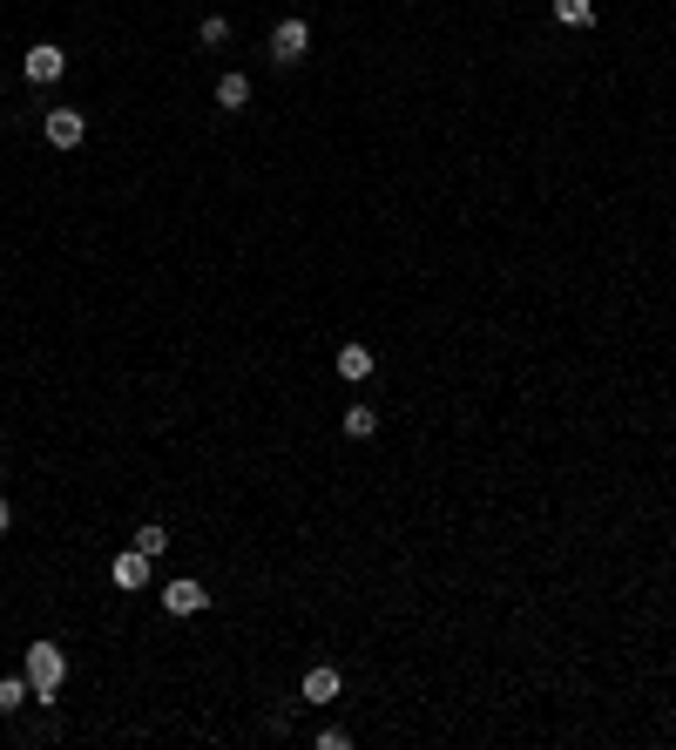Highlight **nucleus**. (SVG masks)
I'll list each match as a JSON object with an SVG mask.
<instances>
[{
  "mask_svg": "<svg viewBox=\"0 0 676 750\" xmlns=\"http://www.w3.org/2000/svg\"><path fill=\"white\" fill-rule=\"evenodd\" d=\"M61 676H68V649H61V642H34V649H28V683H34V703H55Z\"/></svg>",
  "mask_w": 676,
  "mask_h": 750,
  "instance_id": "nucleus-1",
  "label": "nucleus"
},
{
  "mask_svg": "<svg viewBox=\"0 0 676 750\" xmlns=\"http://www.w3.org/2000/svg\"><path fill=\"white\" fill-rule=\"evenodd\" d=\"M271 55H278V68H298V61L311 55V28L298 14H284L278 28H271Z\"/></svg>",
  "mask_w": 676,
  "mask_h": 750,
  "instance_id": "nucleus-2",
  "label": "nucleus"
},
{
  "mask_svg": "<svg viewBox=\"0 0 676 750\" xmlns=\"http://www.w3.org/2000/svg\"><path fill=\"white\" fill-rule=\"evenodd\" d=\"M61 68H68V55H61V41H34L28 55H21V75H28L34 88L61 82Z\"/></svg>",
  "mask_w": 676,
  "mask_h": 750,
  "instance_id": "nucleus-3",
  "label": "nucleus"
},
{
  "mask_svg": "<svg viewBox=\"0 0 676 750\" xmlns=\"http://www.w3.org/2000/svg\"><path fill=\"white\" fill-rule=\"evenodd\" d=\"M163 609L169 615H203V609H210V588H203L197 575H176V582L163 588Z\"/></svg>",
  "mask_w": 676,
  "mask_h": 750,
  "instance_id": "nucleus-4",
  "label": "nucleus"
},
{
  "mask_svg": "<svg viewBox=\"0 0 676 750\" xmlns=\"http://www.w3.org/2000/svg\"><path fill=\"white\" fill-rule=\"evenodd\" d=\"M41 129H48V142H55V149H82V142H88L82 109H48V122H41Z\"/></svg>",
  "mask_w": 676,
  "mask_h": 750,
  "instance_id": "nucleus-5",
  "label": "nucleus"
},
{
  "mask_svg": "<svg viewBox=\"0 0 676 750\" xmlns=\"http://www.w3.org/2000/svg\"><path fill=\"white\" fill-rule=\"evenodd\" d=\"M109 582L115 588H142L149 582V555H142V548H122V555L109 561Z\"/></svg>",
  "mask_w": 676,
  "mask_h": 750,
  "instance_id": "nucleus-6",
  "label": "nucleus"
},
{
  "mask_svg": "<svg viewBox=\"0 0 676 750\" xmlns=\"http://www.w3.org/2000/svg\"><path fill=\"white\" fill-rule=\"evenodd\" d=\"M338 683H345V676H338L332 663L305 669V703H338Z\"/></svg>",
  "mask_w": 676,
  "mask_h": 750,
  "instance_id": "nucleus-7",
  "label": "nucleus"
},
{
  "mask_svg": "<svg viewBox=\"0 0 676 750\" xmlns=\"http://www.w3.org/2000/svg\"><path fill=\"white\" fill-rule=\"evenodd\" d=\"M28 703H34L28 669H21V676H0V717H14V710H28Z\"/></svg>",
  "mask_w": 676,
  "mask_h": 750,
  "instance_id": "nucleus-8",
  "label": "nucleus"
},
{
  "mask_svg": "<svg viewBox=\"0 0 676 750\" xmlns=\"http://www.w3.org/2000/svg\"><path fill=\"white\" fill-rule=\"evenodd\" d=\"M244 102H251V75H237V68H230V75H217V109H244Z\"/></svg>",
  "mask_w": 676,
  "mask_h": 750,
  "instance_id": "nucleus-9",
  "label": "nucleus"
},
{
  "mask_svg": "<svg viewBox=\"0 0 676 750\" xmlns=\"http://www.w3.org/2000/svg\"><path fill=\"white\" fill-rule=\"evenodd\" d=\"M338 379H372V352L366 345H338Z\"/></svg>",
  "mask_w": 676,
  "mask_h": 750,
  "instance_id": "nucleus-10",
  "label": "nucleus"
},
{
  "mask_svg": "<svg viewBox=\"0 0 676 750\" xmlns=\"http://www.w3.org/2000/svg\"><path fill=\"white\" fill-rule=\"evenodd\" d=\"M555 21H562V28H589V21H595V0H555Z\"/></svg>",
  "mask_w": 676,
  "mask_h": 750,
  "instance_id": "nucleus-11",
  "label": "nucleus"
},
{
  "mask_svg": "<svg viewBox=\"0 0 676 750\" xmlns=\"http://www.w3.org/2000/svg\"><path fill=\"white\" fill-rule=\"evenodd\" d=\"M372 433H379V413H372V406H352V413H345V440H372Z\"/></svg>",
  "mask_w": 676,
  "mask_h": 750,
  "instance_id": "nucleus-12",
  "label": "nucleus"
},
{
  "mask_svg": "<svg viewBox=\"0 0 676 750\" xmlns=\"http://www.w3.org/2000/svg\"><path fill=\"white\" fill-rule=\"evenodd\" d=\"M136 548H142L149 561H156V555L169 548V528H163V521H142V528H136Z\"/></svg>",
  "mask_w": 676,
  "mask_h": 750,
  "instance_id": "nucleus-13",
  "label": "nucleus"
},
{
  "mask_svg": "<svg viewBox=\"0 0 676 750\" xmlns=\"http://www.w3.org/2000/svg\"><path fill=\"white\" fill-rule=\"evenodd\" d=\"M203 41H210V48H217V41H230V21H224V14H210V21H203Z\"/></svg>",
  "mask_w": 676,
  "mask_h": 750,
  "instance_id": "nucleus-14",
  "label": "nucleus"
},
{
  "mask_svg": "<svg viewBox=\"0 0 676 750\" xmlns=\"http://www.w3.org/2000/svg\"><path fill=\"white\" fill-rule=\"evenodd\" d=\"M7 528H14V500L0 494V534H7Z\"/></svg>",
  "mask_w": 676,
  "mask_h": 750,
  "instance_id": "nucleus-15",
  "label": "nucleus"
}]
</instances>
